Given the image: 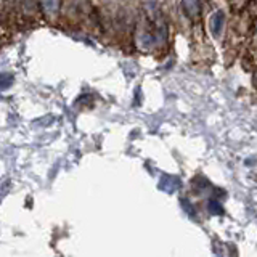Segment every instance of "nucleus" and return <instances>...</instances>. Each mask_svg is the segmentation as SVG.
<instances>
[{"label": "nucleus", "instance_id": "f257e3e1", "mask_svg": "<svg viewBox=\"0 0 257 257\" xmlns=\"http://www.w3.org/2000/svg\"><path fill=\"white\" fill-rule=\"evenodd\" d=\"M223 24H225V13L222 10L215 12L212 16H211V21H209V28H211V34L212 37H219L220 32L223 29Z\"/></svg>", "mask_w": 257, "mask_h": 257}, {"label": "nucleus", "instance_id": "f03ea898", "mask_svg": "<svg viewBox=\"0 0 257 257\" xmlns=\"http://www.w3.org/2000/svg\"><path fill=\"white\" fill-rule=\"evenodd\" d=\"M159 188L172 195V193H175L180 188V179H177L174 175H163L161 177V182H159Z\"/></svg>", "mask_w": 257, "mask_h": 257}, {"label": "nucleus", "instance_id": "7ed1b4c3", "mask_svg": "<svg viewBox=\"0 0 257 257\" xmlns=\"http://www.w3.org/2000/svg\"><path fill=\"white\" fill-rule=\"evenodd\" d=\"M40 4H42V8L47 15H55L60 10L61 0H40Z\"/></svg>", "mask_w": 257, "mask_h": 257}, {"label": "nucleus", "instance_id": "20e7f679", "mask_svg": "<svg viewBox=\"0 0 257 257\" xmlns=\"http://www.w3.org/2000/svg\"><path fill=\"white\" fill-rule=\"evenodd\" d=\"M183 8L188 16H196L199 13V0H183Z\"/></svg>", "mask_w": 257, "mask_h": 257}, {"label": "nucleus", "instance_id": "39448f33", "mask_svg": "<svg viewBox=\"0 0 257 257\" xmlns=\"http://www.w3.org/2000/svg\"><path fill=\"white\" fill-rule=\"evenodd\" d=\"M207 209H209V212H211L212 215H220L223 212V209H222V204L220 203H217L215 199H211L207 203Z\"/></svg>", "mask_w": 257, "mask_h": 257}, {"label": "nucleus", "instance_id": "423d86ee", "mask_svg": "<svg viewBox=\"0 0 257 257\" xmlns=\"http://www.w3.org/2000/svg\"><path fill=\"white\" fill-rule=\"evenodd\" d=\"M12 84H13V76L8 74V72H4L2 79H0V87H2V90H7Z\"/></svg>", "mask_w": 257, "mask_h": 257}, {"label": "nucleus", "instance_id": "0eeeda50", "mask_svg": "<svg viewBox=\"0 0 257 257\" xmlns=\"http://www.w3.org/2000/svg\"><path fill=\"white\" fill-rule=\"evenodd\" d=\"M55 120V117L53 116H44V119H40V120H36L34 124H37V125H50L52 122Z\"/></svg>", "mask_w": 257, "mask_h": 257}]
</instances>
